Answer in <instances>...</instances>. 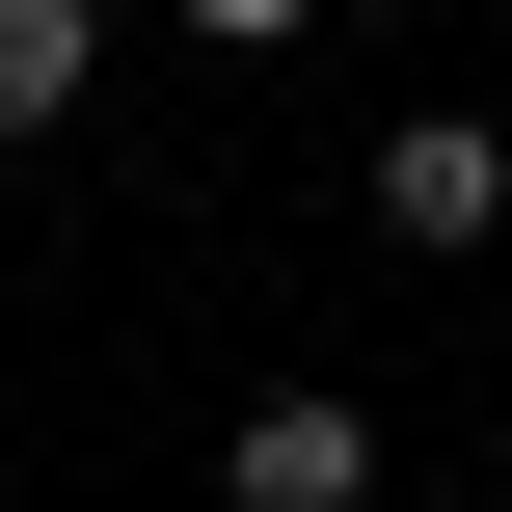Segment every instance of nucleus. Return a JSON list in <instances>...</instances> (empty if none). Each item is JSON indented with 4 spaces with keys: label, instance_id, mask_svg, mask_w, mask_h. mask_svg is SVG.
<instances>
[{
    "label": "nucleus",
    "instance_id": "f03ea898",
    "mask_svg": "<svg viewBox=\"0 0 512 512\" xmlns=\"http://www.w3.org/2000/svg\"><path fill=\"white\" fill-rule=\"evenodd\" d=\"M486 216H512V135H486V108H405V135H378V243H432V270H459Z\"/></svg>",
    "mask_w": 512,
    "mask_h": 512
},
{
    "label": "nucleus",
    "instance_id": "7ed1b4c3",
    "mask_svg": "<svg viewBox=\"0 0 512 512\" xmlns=\"http://www.w3.org/2000/svg\"><path fill=\"white\" fill-rule=\"evenodd\" d=\"M81 81H108V0H0V135H54Z\"/></svg>",
    "mask_w": 512,
    "mask_h": 512
},
{
    "label": "nucleus",
    "instance_id": "f257e3e1",
    "mask_svg": "<svg viewBox=\"0 0 512 512\" xmlns=\"http://www.w3.org/2000/svg\"><path fill=\"white\" fill-rule=\"evenodd\" d=\"M216 512H378V405H351V378L243 405V432H216Z\"/></svg>",
    "mask_w": 512,
    "mask_h": 512
},
{
    "label": "nucleus",
    "instance_id": "20e7f679",
    "mask_svg": "<svg viewBox=\"0 0 512 512\" xmlns=\"http://www.w3.org/2000/svg\"><path fill=\"white\" fill-rule=\"evenodd\" d=\"M189 27H216V54H270V27H324V0H189Z\"/></svg>",
    "mask_w": 512,
    "mask_h": 512
}]
</instances>
